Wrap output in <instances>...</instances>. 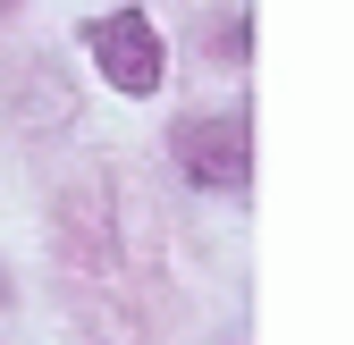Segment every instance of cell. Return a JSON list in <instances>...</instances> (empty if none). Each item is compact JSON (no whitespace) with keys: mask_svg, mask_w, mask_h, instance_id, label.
Returning <instances> with one entry per match:
<instances>
[{"mask_svg":"<svg viewBox=\"0 0 354 345\" xmlns=\"http://www.w3.org/2000/svg\"><path fill=\"white\" fill-rule=\"evenodd\" d=\"M0 9H9V0H0Z\"/></svg>","mask_w":354,"mask_h":345,"instance_id":"3","label":"cell"},{"mask_svg":"<svg viewBox=\"0 0 354 345\" xmlns=\"http://www.w3.org/2000/svg\"><path fill=\"white\" fill-rule=\"evenodd\" d=\"M93 59H102V76L118 84L127 101H144V93H160V68H169V51H160V34H152V17L144 9H110V17H93Z\"/></svg>","mask_w":354,"mask_h":345,"instance_id":"2","label":"cell"},{"mask_svg":"<svg viewBox=\"0 0 354 345\" xmlns=\"http://www.w3.org/2000/svg\"><path fill=\"white\" fill-rule=\"evenodd\" d=\"M177 168L194 186H245L253 177V126L236 110H203V118H177Z\"/></svg>","mask_w":354,"mask_h":345,"instance_id":"1","label":"cell"}]
</instances>
